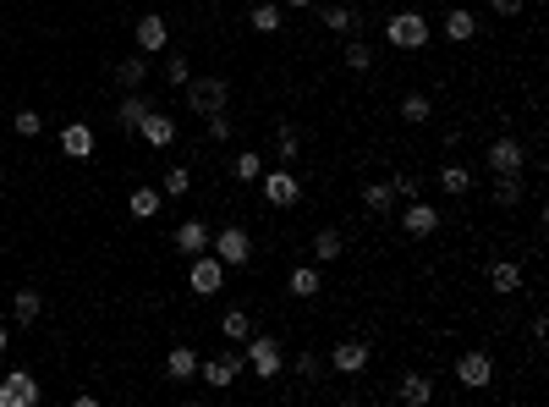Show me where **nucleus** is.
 <instances>
[{
    "label": "nucleus",
    "mask_w": 549,
    "mask_h": 407,
    "mask_svg": "<svg viewBox=\"0 0 549 407\" xmlns=\"http://www.w3.org/2000/svg\"><path fill=\"white\" fill-rule=\"evenodd\" d=\"M198 374V353L192 347H171L166 353V380H192Z\"/></svg>",
    "instance_id": "412c9836"
},
{
    "label": "nucleus",
    "mask_w": 549,
    "mask_h": 407,
    "mask_svg": "<svg viewBox=\"0 0 549 407\" xmlns=\"http://www.w3.org/2000/svg\"><path fill=\"white\" fill-rule=\"evenodd\" d=\"M522 193H528L522 171H495V204H500V209H516V204H522Z\"/></svg>",
    "instance_id": "a211bd4d"
},
{
    "label": "nucleus",
    "mask_w": 549,
    "mask_h": 407,
    "mask_svg": "<svg viewBox=\"0 0 549 407\" xmlns=\"http://www.w3.org/2000/svg\"><path fill=\"white\" fill-rule=\"evenodd\" d=\"M61 154H67V160H88V154H93V127H88V121L61 127Z\"/></svg>",
    "instance_id": "2eb2a0df"
},
{
    "label": "nucleus",
    "mask_w": 549,
    "mask_h": 407,
    "mask_svg": "<svg viewBox=\"0 0 549 407\" xmlns=\"http://www.w3.org/2000/svg\"><path fill=\"white\" fill-rule=\"evenodd\" d=\"M440 187H445V193H467V187H472V171H462V166H440Z\"/></svg>",
    "instance_id": "c9c22d12"
},
{
    "label": "nucleus",
    "mask_w": 549,
    "mask_h": 407,
    "mask_svg": "<svg viewBox=\"0 0 549 407\" xmlns=\"http://www.w3.org/2000/svg\"><path fill=\"white\" fill-rule=\"evenodd\" d=\"M341 61H346V72H368V67H374V50H368L363 39H351V45L341 50Z\"/></svg>",
    "instance_id": "473e14b6"
},
{
    "label": "nucleus",
    "mask_w": 549,
    "mask_h": 407,
    "mask_svg": "<svg viewBox=\"0 0 549 407\" xmlns=\"http://www.w3.org/2000/svg\"><path fill=\"white\" fill-rule=\"evenodd\" d=\"M319 22H325L330 28V34H358V12H351V6H325V12H319Z\"/></svg>",
    "instance_id": "5701e85b"
},
{
    "label": "nucleus",
    "mask_w": 549,
    "mask_h": 407,
    "mask_svg": "<svg viewBox=\"0 0 549 407\" xmlns=\"http://www.w3.org/2000/svg\"><path fill=\"white\" fill-rule=\"evenodd\" d=\"M247 363H242V353H214V358H198V374L214 386V391H225V386H237V374H242Z\"/></svg>",
    "instance_id": "0eeeda50"
},
{
    "label": "nucleus",
    "mask_w": 549,
    "mask_h": 407,
    "mask_svg": "<svg viewBox=\"0 0 549 407\" xmlns=\"http://www.w3.org/2000/svg\"><path fill=\"white\" fill-rule=\"evenodd\" d=\"M396 402H401V407H429V402H434V380H429V374H401Z\"/></svg>",
    "instance_id": "dca6fc26"
},
{
    "label": "nucleus",
    "mask_w": 549,
    "mask_h": 407,
    "mask_svg": "<svg viewBox=\"0 0 549 407\" xmlns=\"http://www.w3.org/2000/svg\"><path fill=\"white\" fill-rule=\"evenodd\" d=\"M34 402H39V380L28 369H12L0 380V407H34Z\"/></svg>",
    "instance_id": "6e6552de"
},
{
    "label": "nucleus",
    "mask_w": 549,
    "mask_h": 407,
    "mask_svg": "<svg viewBox=\"0 0 549 407\" xmlns=\"http://www.w3.org/2000/svg\"><path fill=\"white\" fill-rule=\"evenodd\" d=\"M242 182H258V176H264V154H258V149H242L237 154V166H231Z\"/></svg>",
    "instance_id": "72a5a7b5"
},
{
    "label": "nucleus",
    "mask_w": 549,
    "mask_h": 407,
    "mask_svg": "<svg viewBox=\"0 0 549 407\" xmlns=\"http://www.w3.org/2000/svg\"><path fill=\"white\" fill-rule=\"evenodd\" d=\"M0 6H6V0H0Z\"/></svg>",
    "instance_id": "49530a36"
},
{
    "label": "nucleus",
    "mask_w": 549,
    "mask_h": 407,
    "mask_svg": "<svg viewBox=\"0 0 549 407\" xmlns=\"http://www.w3.org/2000/svg\"><path fill=\"white\" fill-rule=\"evenodd\" d=\"M280 22L286 17H280V6H270V0H258V6H253V28H258V34H275Z\"/></svg>",
    "instance_id": "f704fd0d"
},
{
    "label": "nucleus",
    "mask_w": 549,
    "mask_h": 407,
    "mask_svg": "<svg viewBox=\"0 0 549 407\" xmlns=\"http://www.w3.org/2000/svg\"><path fill=\"white\" fill-rule=\"evenodd\" d=\"M297 149H303V133L292 127V121H275V154L280 160H297Z\"/></svg>",
    "instance_id": "cd10ccee"
},
{
    "label": "nucleus",
    "mask_w": 549,
    "mask_h": 407,
    "mask_svg": "<svg viewBox=\"0 0 549 407\" xmlns=\"http://www.w3.org/2000/svg\"><path fill=\"white\" fill-rule=\"evenodd\" d=\"M204 248H209V226L204 221H182L176 226V254L192 259V254H204Z\"/></svg>",
    "instance_id": "6ab92c4d"
},
{
    "label": "nucleus",
    "mask_w": 549,
    "mask_h": 407,
    "mask_svg": "<svg viewBox=\"0 0 549 407\" xmlns=\"http://www.w3.org/2000/svg\"><path fill=\"white\" fill-rule=\"evenodd\" d=\"M12 314H17V320H22V325H34V320H39V314H44V297H39V292H34V287H22V292H17V297H12Z\"/></svg>",
    "instance_id": "393cba45"
},
{
    "label": "nucleus",
    "mask_w": 549,
    "mask_h": 407,
    "mask_svg": "<svg viewBox=\"0 0 549 407\" xmlns=\"http://www.w3.org/2000/svg\"><path fill=\"white\" fill-rule=\"evenodd\" d=\"M330 363H335L341 374H363V369H368V341H335Z\"/></svg>",
    "instance_id": "f3484780"
},
{
    "label": "nucleus",
    "mask_w": 549,
    "mask_h": 407,
    "mask_svg": "<svg viewBox=\"0 0 549 407\" xmlns=\"http://www.w3.org/2000/svg\"><path fill=\"white\" fill-rule=\"evenodd\" d=\"M126 209H133L138 221H149V215L159 209V187H133V199H126Z\"/></svg>",
    "instance_id": "7c9ffc66"
},
{
    "label": "nucleus",
    "mask_w": 549,
    "mask_h": 407,
    "mask_svg": "<svg viewBox=\"0 0 549 407\" xmlns=\"http://www.w3.org/2000/svg\"><path fill=\"white\" fill-rule=\"evenodd\" d=\"M341 248H346V237H341L335 226H325V232H319V237H313V254H319V259H325V265H330V259H341Z\"/></svg>",
    "instance_id": "c756f323"
},
{
    "label": "nucleus",
    "mask_w": 549,
    "mask_h": 407,
    "mask_svg": "<svg viewBox=\"0 0 549 407\" xmlns=\"http://www.w3.org/2000/svg\"><path fill=\"white\" fill-rule=\"evenodd\" d=\"M220 330H225V341H237V347H242V341L253 336V320H247V308H225Z\"/></svg>",
    "instance_id": "a878e982"
},
{
    "label": "nucleus",
    "mask_w": 549,
    "mask_h": 407,
    "mask_svg": "<svg viewBox=\"0 0 549 407\" xmlns=\"http://www.w3.org/2000/svg\"><path fill=\"white\" fill-rule=\"evenodd\" d=\"M209 254H214L225 270H231V265H247V259H253V237H247L242 226H225V232L209 237Z\"/></svg>",
    "instance_id": "20e7f679"
},
{
    "label": "nucleus",
    "mask_w": 549,
    "mask_h": 407,
    "mask_svg": "<svg viewBox=\"0 0 549 407\" xmlns=\"http://www.w3.org/2000/svg\"><path fill=\"white\" fill-rule=\"evenodd\" d=\"M286 6H292V12H308V6H313V0H286Z\"/></svg>",
    "instance_id": "c03bdc74"
},
{
    "label": "nucleus",
    "mask_w": 549,
    "mask_h": 407,
    "mask_svg": "<svg viewBox=\"0 0 549 407\" xmlns=\"http://www.w3.org/2000/svg\"><path fill=\"white\" fill-rule=\"evenodd\" d=\"M143 77H149V61H143V55H126L121 67H116V83H121V88H143Z\"/></svg>",
    "instance_id": "c85d7f7f"
},
{
    "label": "nucleus",
    "mask_w": 549,
    "mask_h": 407,
    "mask_svg": "<svg viewBox=\"0 0 549 407\" xmlns=\"http://www.w3.org/2000/svg\"><path fill=\"white\" fill-rule=\"evenodd\" d=\"M187 187H192V171H187V166H171V171H166V199H182Z\"/></svg>",
    "instance_id": "e433bc0d"
},
{
    "label": "nucleus",
    "mask_w": 549,
    "mask_h": 407,
    "mask_svg": "<svg viewBox=\"0 0 549 407\" xmlns=\"http://www.w3.org/2000/svg\"><path fill=\"white\" fill-rule=\"evenodd\" d=\"M429 110H434V105H429V94H401V116L412 121V127H424Z\"/></svg>",
    "instance_id": "2f4dec72"
},
{
    "label": "nucleus",
    "mask_w": 549,
    "mask_h": 407,
    "mask_svg": "<svg viewBox=\"0 0 549 407\" xmlns=\"http://www.w3.org/2000/svg\"><path fill=\"white\" fill-rule=\"evenodd\" d=\"M182 88H187V105L198 116H214V110H225V100H231V83L225 77H187Z\"/></svg>",
    "instance_id": "f03ea898"
},
{
    "label": "nucleus",
    "mask_w": 549,
    "mask_h": 407,
    "mask_svg": "<svg viewBox=\"0 0 549 407\" xmlns=\"http://www.w3.org/2000/svg\"><path fill=\"white\" fill-rule=\"evenodd\" d=\"M204 121H209V138H214V143L231 138V116H225V110H214V116H204Z\"/></svg>",
    "instance_id": "ea45409f"
},
{
    "label": "nucleus",
    "mask_w": 549,
    "mask_h": 407,
    "mask_svg": "<svg viewBox=\"0 0 549 407\" xmlns=\"http://www.w3.org/2000/svg\"><path fill=\"white\" fill-rule=\"evenodd\" d=\"M286 287H292V297H319V287H325V275H319V270H308V265H297Z\"/></svg>",
    "instance_id": "bb28decb"
},
{
    "label": "nucleus",
    "mask_w": 549,
    "mask_h": 407,
    "mask_svg": "<svg viewBox=\"0 0 549 407\" xmlns=\"http://www.w3.org/2000/svg\"><path fill=\"white\" fill-rule=\"evenodd\" d=\"M6 341H12V330H6V325H0V353H6Z\"/></svg>",
    "instance_id": "a18cd8bd"
},
{
    "label": "nucleus",
    "mask_w": 549,
    "mask_h": 407,
    "mask_svg": "<svg viewBox=\"0 0 549 407\" xmlns=\"http://www.w3.org/2000/svg\"><path fill=\"white\" fill-rule=\"evenodd\" d=\"M12 127H17L22 138H39V127H44V116H39V110H17V121H12Z\"/></svg>",
    "instance_id": "4c0bfd02"
},
{
    "label": "nucleus",
    "mask_w": 549,
    "mask_h": 407,
    "mask_svg": "<svg viewBox=\"0 0 549 407\" xmlns=\"http://www.w3.org/2000/svg\"><path fill=\"white\" fill-rule=\"evenodd\" d=\"M187 287L192 292H198V297H214L220 287H225V265L209 254V248H204V254H192V270H187Z\"/></svg>",
    "instance_id": "423d86ee"
},
{
    "label": "nucleus",
    "mask_w": 549,
    "mask_h": 407,
    "mask_svg": "<svg viewBox=\"0 0 549 407\" xmlns=\"http://www.w3.org/2000/svg\"><path fill=\"white\" fill-rule=\"evenodd\" d=\"M133 34H138V50H143V55H159V50H166V39H171V28H166V17H159V12H143Z\"/></svg>",
    "instance_id": "f8f14e48"
},
{
    "label": "nucleus",
    "mask_w": 549,
    "mask_h": 407,
    "mask_svg": "<svg viewBox=\"0 0 549 407\" xmlns=\"http://www.w3.org/2000/svg\"><path fill=\"white\" fill-rule=\"evenodd\" d=\"M187 77H192V67H187V61H182V55H166V83H176V88H182Z\"/></svg>",
    "instance_id": "58836bf2"
},
{
    "label": "nucleus",
    "mask_w": 549,
    "mask_h": 407,
    "mask_svg": "<svg viewBox=\"0 0 549 407\" xmlns=\"http://www.w3.org/2000/svg\"><path fill=\"white\" fill-rule=\"evenodd\" d=\"M456 380L467 386V391H483L495 380V358L489 353H462V363H456Z\"/></svg>",
    "instance_id": "9d476101"
},
{
    "label": "nucleus",
    "mask_w": 549,
    "mask_h": 407,
    "mask_svg": "<svg viewBox=\"0 0 549 407\" xmlns=\"http://www.w3.org/2000/svg\"><path fill=\"white\" fill-rule=\"evenodd\" d=\"M472 34H478V17H472V12H462V6H456V12H445V39L467 45Z\"/></svg>",
    "instance_id": "b1692460"
},
{
    "label": "nucleus",
    "mask_w": 549,
    "mask_h": 407,
    "mask_svg": "<svg viewBox=\"0 0 549 407\" xmlns=\"http://www.w3.org/2000/svg\"><path fill=\"white\" fill-rule=\"evenodd\" d=\"M363 209H368V215H391V209H396V187H391V182H368V187H363Z\"/></svg>",
    "instance_id": "4be33fe9"
},
{
    "label": "nucleus",
    "mask_w": 549,
    "mask_h": 407,
    "mask_svg": "<svg viewBox=\"0 0 549 407\" xmlns=\"http://www.w3.org/2000/svg\"><path fill=\"white\" fill-rule=\"evenodd\" d=\"M138 138H143L149 149H171V143H176V121H171L166 110H149V116L138 121Z\"/></svg>",
    "instance_id": "9b49d317"
},
{
    "label": "nucleus",
    "mask_w": 549,
    "mask_h": 407,
    "mask_svg": "<svg viewBox=\"0 0 549 407\" xmlns=\"http://www.w3.org/2000/svg\"><path fill=\"white\" fill-rule=\"evenodd\" d=\"M483 160H489V171H522V166H528V149L516 143V138H495Z\"/></svg>",
    "instance_id": "ddd939ff"
},
{
    "label": "nucleus",
    "mask_w": 549,
    "mask_h": 407,
    "mask_svg": "<svg viewBox=\"0 0 549 407\" xmlns=\"http://www.w3.org/2000/svg\"><path fill=\"white\" fill-rule=\"evenodd\" d=\"M391 187H396V199H412V193H417V176H412V171H396Z\"/></svg>",
    "instance_id": "a19ab883"
},
{
    "label": "nucleus",
    "mask_w": 549,
    "mask_h": 407,
    "mask_svg": "<svg viewBox=\"0 0 549 407\" xmlns=\"http://www.w3.org/2000/svg\"><path fill=\"white\" fill-rule=\"evenodd\" d=\"M489 287H495L500 297L522 292V265H511V259H495V265H489Z\"/></svg>",
    "instance_id": "aec40b11"
},
{
    "label": "nucleus",
    "mask_w": 549,
    "mask_h": 407,
    "mask_svg": "<svg viewBox=\"0 0 549 407\" xmlns=\"http://www.w3.org/2000/svg\"><path fill=\"white\" fill-rule=\"evenodd\" d=\"M489 6H495L500 17H516V12H522V0H489Z\"/></svg>",
    "instance_id": "37998d69"
},
{
    "label": "nucleus",
    "mask_w": 549,
    "mask_h": 407,
    "mask_svg": "<svg viewBox=\"0 0 549 407\" xmlns=\"http://www.w3.org/2000/svg\"><path fill=\"white\" fill-rule=\"evenodd\" d=\"M384 39H391L396 50H424L429 45V17L424 12H396L391 22H384Z\"/></svg>",
    "instance_id": "f257e3e1"
},
{
    "label": "nucleus",
    "mask_w": 549,
    "mask_h": 407,
    "mask_svg": "<svg viewBox=\"0 0 549 407\" xmlns=\"http://www.w3.org/2000/svg\"><path fill=\"white\" fill-rule=\"evenodd\" d=\"M242 363L258 374V380H275L280 374V341L275 336H247L242 341Z\"/></svg>",
    "instance_id": "7ed1b4c3"
},
{
    "label": "nucleus",
    "mask_w": 549,
    "mask_h": 407,
    "mask_svg": "<svg viewBox=\"0 0 549 407\" xmlns=\"http://www.w3.org/2000/svg\"><path fill=\"white\" fill-rule=\"evenodd\" d=\"M401 226H407V237H434V232H440V209H434L429 199H412V204L401 209Z\"/></svg>",
    "instance_id": "1a4fd4ad"
},
{
    "label": "nucleus",
    "mask_w": 549,
    "mask_h": 407,
    "mask_svg": "<svg viewBox=\"0 0 549 407\" xmlns=\"http://www.w3.org/2000/svg\"><path fill=\"white\" fill-rule=\"evenodd\" d=\"M154 110V100H149V94H138V88H126V100L116 105V127L121 133H138V121Z\"/></svg>",
    "instance_id": "4468645a"
},
{
    "label": "nucleus",
    "mask_w": 549,
    "mask_h": 407,
    "mask_svg": "<svg viewBox=\"0 0 549 407\" xmlns=\"http://www.w3.org/2000/svg\"><path fill=\"white\" fill-rule=\"evenodd\" d=\"M258 182H264V204L270 209H297L303 204V187H297V171H264V176H258Z\"/></svg>",
    "instance_id": "39448f33"
},
{
    "label": "nucleus",
    "mask_w": 549,
    "mask_h": 407,
    "mask_svg": "<svg viewBox=\"0 0 549 407\" xmlns=\"http://www.w3.org/2000/svg\"><path fill=\"white\" fill-rule=\"evenodd\" d=\"M297 374H303V380H313V374H319V358H313V353H297Z\"/></svg>",
    "instance_id": "79ce46f5"
}]
</instances>
